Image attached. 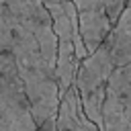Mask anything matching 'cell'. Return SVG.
Masks as SVG:
<instances>
[{
	"mask_svg": "<svg viewBox=\"0 0 131 131\" xmlns=\"http://www.w3.org/2000/svg\"><path fill=\"white\" fill-rule=\"evenodd\" d=\"M8 29L12 55L25 84L37 127H55L59 111L57 86V39L51 16L43 2H0Z\"/></svg>",
	"mask_w": 131,
	"mask_h": 131,
	"instance_id": "6da1fadb",
	"label": "cell"
},
{
	"mask_svg": "<svg viewBox=\"0 0 131 131\" xmlns=\"http://www.w3.org/2000/svg\"><path fill=\"white\" fill-rule=\"evenodd\" d=\"M33 108L18 76L0 4V131H37Z\"/></svg>",
	"mask_w": 131,
	"mask_h": 131,
	"instance_id": "7a4b0ae2",
	"label": "cell"
},
{
	"mask_svg": "<svg viewBox=\"0 0 131 131\" xmlns=\"http://www.w3.org/2000/svg\"><path fill=\"white\" fill-rule=\"evenodd\" d=\"M53 25V33L57 39V86L59 96L63 98L70 88L76 84L78 70L82 61L88 57L86 47L78 29V12L74 2H43Z\"/></svg>",
	"mask_w": 131,
	"mask_h": 131,
	"instance_id": "3957f363",
	"label": "cell"
},
{
	"mask_svg": "<svg viewBox=\"0 0 131 131\" xmlns=\"http://www.w3.org/2000/svg\"><path fill=\"white\" fill-rule=\"evenodd\" d=\"M115 70L117 68H115V61H113L111 45L106 41L100 49H96L92 55H88L82 61L78 76H76L74 86L78 90L82 113L98 129H100V123H102V108H104L108 84H111Z\"/></svg>",
	"mask_w": 131,
	"mask_h": 131,
	"instance_id": "277c9868",
	"label": "cell"
},
{
	"mask_svg": "<svg viewBox=\"0 0 131 131\" xmlns=\"http://www.w3.org/2000/svg\"><path fill=\"white\" fill-rule=\"evenodd\" d=\"M78 12V29L86 53L92 55L113 35L127 2L123 0H84L74 2Z\"/></svg>",
	"mask_w": 131,
	"mask_h": 131,
	"instance_id": "5b68a950",
	"label": "cell"
},
{
	"mask_svg": "<svg viewBox=\"0 0 131 131\" xmlns=\"http://www.w3.org/2000/svg\"><path fill=\"white\" fill-rule=\"evenodd\" d=\"M100 131H131V66L117 68L111 78Z\"/></svg>",
	"mask_w": 131,
	"mask_h": 131,
	"instance_id": "8992f818",
	"label": "cell"
},
{
	"mask_svg": "<svg viewBox=\"0 0 131 131\" xmlns=\"http://www.w3.org/2000/svg\"><path fill=\"white\" fill-rule=\"evenodd\" d=\"M55 131H100L94 123H90L80 106L78 90L76 86L68 90V94L59 102L57 111V121H55Z\"/></svg>",
	"mask_w": 131,
	"mask_h": 131,
	"instance_id": "52a82bcc",
	"label": "cell"
},
{
	"mask_svg": "<svg viewBox=\"0 0 131 131\" xmlns=\"http://www.w3.org/2000/svg\"><path fill=\"white\" fill-rule=\"evenodd\" d=\"M108 45L115 68L131 66V2H127V8L123 10L113 35L108 37Z\"/></svg>",
	"mask_w": 131,
	"mask_h": 131,
	"instance_id": "ba28073f",
	"label": "cell"
},
{
	"mask_svg": "<svg viewBox=\"0 0 131 131\" xmlns=\"http://www.w3.org/2000/svg\"><path fill=\"white\" fill-rule=\"evenodd\" d=\"M37 131H55V127H53V129H51V127H39Z\"/></svg>",
	"mask_w": 131,
	"mask_h": 131,
	"instance_id": "9c48e42d",
	"label": "cell"
}]
</instances>
